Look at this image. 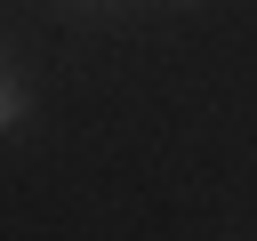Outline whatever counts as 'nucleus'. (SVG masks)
I'll use <instances>...</instances> for the list:
<instances>
[{"instance_id":"nucleus-1","label":"nucleus","mask_w":257,"mask_h":241,"mask_svg":"<svg viewBox=\"0 0 257 241\" xmlns=\"http://www.w3.org/2000/svg\"><path fill=\"white\" fill-rule=\"evenodd\" d=\"M16 112H24V96H16V88H8V72H0V129H8Z\"/></svg>"}]
</instances>
